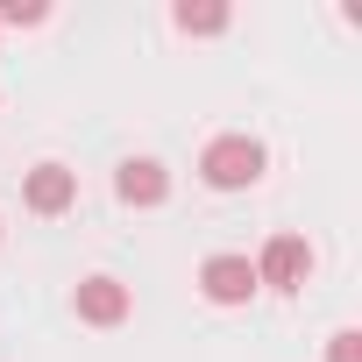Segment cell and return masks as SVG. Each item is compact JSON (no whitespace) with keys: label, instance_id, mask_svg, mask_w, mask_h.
<instances>
[{"label":"cell","instance_id":"obj_2","mask_svg":"<svg viewBox=\"0 0 362 362\" xmlns=\"http://www.w3.org/2000/svg\"><path fill=\"white\" fill-rule=\"evenodd\" d=\"M305 277H313V249H305V235H270L263 256H256V284H270V291H298Z\"/></svg>","mask_w":362,"mask_h":362},{"label":"cell","instance_id":"obj_7","mask_svg":"<svg viewBox=\"0 0 362 362\" xmlns=\"http://www.w3.org/2000/svg\"><path fill=\"white\" fill-rule=\"evenodd\" d=\"M170 22L185 29V36H221V29H228V8H214V0H177Z\"/></svg>","mask_w":362,"mask_h":362},{"label":"cell","instance_id":"obj_9","mask_svg":"<svg viewBox=\"0 0 362 362\" xmlns=\"http://www.w3.org/2000/svg\"><path fill=\"white\" fill-rule=\"evenodd\" d=\"M327 362H362V334H355V327H341V334L327 341Z\"/></svg>","mask_w":362,"mask_h":362},{"label":"cell","instance_id":"obj_3","mask_svg":"<svg viewBox=\"0 0 362 362\" xmlns=\"http://www.w3.org/2000/svg\"><path fill=\"white\" fill-rule=\"evenodd\" d=\"M199 291H206L214 305H249L263 284H256V263H249V256H206V263H199Z\"/></svg>","mask_w":362,"mask_h":362},{"label":"cell","instance_id":"obj_8","mask_svg":"<svg viewBox=\"0 0 362 362\" xmlns=\"http://www.w3.org/2000/svg\"><path fill=\"white\" fill-rule=\"evenodd\" d=\"M50 8H36V0H8V8H0V29H36Z\"/></svg>","mask_w":362,"mask_h":362},{"label":"cell","instance_id":"obj_4","mask_svg":"<svg viewBox=\"0 0 362 362\" xmlns=\"http://www.w3.org/2000/svg\"><path fill=\"white\" fill-rule=\"evenodd\" d=\"M71 313H78L86 327H121V320H128V284H121V277H86V284L71 291Z\"/></svg>","mask_w":362,"mask_h":362},{"label":"cell","instance_id":"obj_6","mask_svg":"<svg viewBox=\"0 0 362 362\" xmlns=\"http://www.w3.org/2000/svg\"><path fill=\"white\" fill-rule=\"evenodd\" d=\"M22 199H29V214H64V206L78 199V170H64V163H36V170L22 177Z\"/></svg>","mask_w":362,"mask_h":362},{"label":"cell","instance_id":"obj_1","mask_svg":"<svg viewBox=\"0 0 362 362\" xmlns=\"http://www.w3.org/2000/svg\"><path fill=\"white\" fill-rule=\"evenodd\" d=\"M263 163H270V156H263L256 135H214V142L199 149V177H206L214 192H242V185H256Z\"/></svg>","mask_w":362,"mask_h":362},{"label":"cell","instance_id":"obj_5","mask_svg":"<svg viewBox=\"0 0 362 362\" xmlns=\"http://www.w3.org/2000/svg\"><path fill=\"white\" fill-rule=\"evenodd\" d=\"M114 192H121V206H163L170 199V170L156 156H128L114 170Z\"/></svg>","mask_w":362,"mask_h":362}]
</instances>
